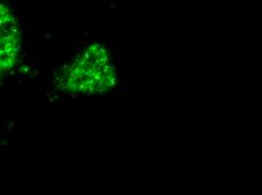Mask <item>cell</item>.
Here are the masks:
<instances>
[{
  "instance_id": "cell-1",
  "label": "cell",
  "mask_w": 262,
  "mask_h": 195,
  "mask_svg": "<svg viewBox=\"0 0 262 195\" xmlns=\"http://www.w3.org/2000/svg\"><path fill=\"white\" fill-rule=\"evenodd\" d=\"M54 83L70 94L95 95L108 91L117 83L110 51L100 43H93L59 70Z\"/></svg>"
},
{
  "instance_id": "cell-2",
  "label": "cell",
  "mask_w": 262,
  "mask_h": 195,
  "mask_svg": "<svg viewBox=\"0 0 262 195\" xmlns=\"http://www.w3.org/2000/svg\"><path fill=\"white\" fill-rule=\"evenodd\" d=\"M21 33L18 20L7 5L2 4V19H0V69L8 72L19 56Z\"/></svg>"
}]
</instances>
